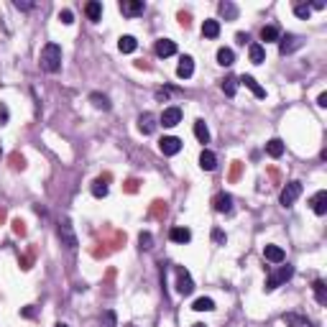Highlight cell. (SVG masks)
I'll use <instances>...</instances> for the list:
<instances>
[{"instance_id":"1","label":"cell","mask_w":327,"mask_h":327,"mask_svg":"<svg viewBox=\"0 0 327 327\" xmlns=\"http://www.w3.org/2000/svg\"><path fill=\"white\" fill-rule=\"evenodd\" d=\"M41 69L49 74H56L61 69V46L59 43H46L41 49Z\"/></svg>"},{"instance_id":"2","label":"cell","mask_w":327,"mask_h":327,"mask_svg":"<svg viewBox=\"0 0 327 327\" xmlns=\"http://www.w3.org/2000/svg\"><path fill=\"white\" fill-rule=\"evenodd\" d=\"M294 276V269L287 264V266H279L269 279H266V292H274V289H279L281 284H287V281Z\"/></svg>"},{"instance_id":"3","label":"cell","mask_w":327,"mask_h":327,"mask_svg":"<svg viewBox=\"0 0 327 327\" xmlns=\"http://www.w3.org/2000/svg\"><path fill=\"white\" fill-rule=\"evenodd\" d=\"M299 194H302V182H289L284 189H281L279 202L284 205V207H289V205H294V202L299 200Z\"/></svg>"},{"instance_id":"4","label":"cell","mask_w":327,"mask_h":327,"mask_svg":"<svg viewBox=\"0 0 327 327\" xmlns=\"http://www.w3.org/2000/svg\"><path fill=\"white\" fill-rule=\"evenodd\" d=\"M159 123H161L164 128H174V125H179V123H182V107H177V105L164 107V113H161Z\"/></svg>"},{"instance_id":"5","label":"cell","mask_w":327,"mask_h":327,"mask_svg":"<svg viewBox=\"0 0 327 327\" xmlns=\"http://www.w3.org/2000/svg\"><path fill=\"white\" fill-rule=\"evenodd\" d=\"M159 151H161L164 156H177L179 151H182V141L177 136H164L159 141Z\"/></svg>"},{"instance_id":"6","label":"cell","mask_w":327,"mask_h":327,"mask_svg":"<svg viewBox=\"0 0 327 327\" xmlns=\"http://www.w3.org/2000/svg\"><path fill=\"white\" fill-rule=\"evenodd\" d=\"M177 292H179V294H184V297L194 292V281H192L189 271H187V269H182V266L177 269Z\"/></svg>"},{"instance_id":"7","label":"cell","mask_w":327,"mask_h":327,"mask_svg":"<svg viewBox=\"0 0 327 327\" xmlns=\"http://www.w3.org/2000/svg\"><path fill=\"white\" fill-rule=\"evenodd\" d=\"M212 210L220 212V215H230L233 212V197H230V194H225V192L215 194V197H212Z\"/></svg>"},{"instance_id":"8","label":"cell","mask_w":327,"mask_h":327,"mask_svg":"<svg viewBox=\"0 0 327 327\" xmlns=\"http://www.w3.org/2000/svg\"><path fill=\"white\" fill-rule=\"evenodd\" d=\"M302 43H304V41H302V36H294V33H287L284 38H279V51H281V54H284V56H287V54H292V51H297V49L302 46Z\"/></svg>"},{"instance_id":"9","label":"cell","mask_w":327,"mask_h":327,"mask_svg":"<svg viewBox=\"0 0 327 327\" xmlns=\"http://www.w3.org/2000/svg\"><path fill=\"white\" fill-rule=\"evenodd\" d=\"M156 120H159V118H156L154 113H143V115L138 118V130H141L143 136H151V133L156 130V125H159Z\"/></svg>"},{"instance_id":"10","label":"cell","mask_w":327,"mask_h":327,"mask_svg":"<svg viewBox=\"0 0 327 327\" xmlns=\"http://www.w3.org/2000/svg\"><path fill=\"white\" fill-rule=\"evenodd\" d=\"M120 13L123 15H141L143 13V0H123L120 3Z\"/></svg>"},{"instance_id":"11","label":"cell","mask_w":327,"mask_h":327,"mask_svg":"<svg viewBox=\"0 0 327 327\" xmlns=\"http://www.w3.org/2000/svg\"><path fill=\"white\" fill-rule=\"evenodd\" d=\"M154 49H156V54H159V56H164V59H166V56H174V54H177V43H174L171 38H159Z\"/></svg>"},{"instance_id":"12","label":"cell","mask_w":327,"mask_h":327,"mask_svg":"<svg viewBox=\"0 0 327 327\" xmlns=\"http://www.w3.org/2000/svg\"><path fill=\"white\" fill-rule=\"evenodd\" d=\"M264 258L271 261V264H284L287 253H284V248H281V246H266L264 248Z\"/></svg>"},{"instance_id":"13","label":"cell","mask_w":327,"mask_h":327,"mask_svg":"<svg viewBox=\"0 0 327 327\" xmlns=\"http://www.w3.org/2000/svg\"><path fill=\"white\" fill-rule=\"evenodd\" d=\"M194 74V59L192 56H182L179 59V67H177V77L179 79H189Z\"/></svg>"},{"instance_id":"14","label":"cell","mask_w":327,"mask_h":327,"mask_svg":"<svg viewBox=\"0 0 327 327\" xmlns=\"http://www.w3.org/2000/svg\"><path fill=\"white\" fill-rule=\"evenodd\" d=\"M312 210H315V215H327V192L325 189H320L315 197H312Z\"/></svg>"},{"instance_id":"15","label":"cell","mask_w":327,"mask_h":327,"mask_svg":"<svg viewBox=\"0 0 327 327\" xmlns=\"http://www.w3.org/2000/svg\"><path fill=\"white\" fill-rule=\"evenodd\" d=\"M200 166L205 171H215L217 169V156L212 154L210 148H202V154H200Z\"/></svg>"},{"instance_id":"16","label":"cell","mask_w":327,"mask_h":327,"mask_svg":"<svg viewBox=\"0 0 327 327\" xmlns=\"http://www.w3.org/2000/svg\"><path fill=\"white\" fill-rule=\"evenodd\" d=\"M59 238H61L64 243H67V248H74V246H77V238H74L69 223H61V225H59Z\"/></svg>"},{"instance_id":"17","label":"cell","mask_w":327,"mask_h":327,"mask_svg":"<svg viewBox=\"0 0 327 327\" xmlns=\"http://www.w3.org/2000/svg\"><path fill=\"white\" fill-rule=\"evenodd\" d=\"M284 322H287V327H315L307 317H302V315H297V312L284 315Z\"/></svg>"},{"instance_id":"18","label":"cell","mask_w":327,"mask_h":327,"mask_svg":"<svg viewBox=\"0 0 327 327\" xmlns=\"http://www.w3.org/2000/svg\"><path fill=\"white\" fill-rule=\"evenodd\" d=\"M202 36H207V38H217V36H220V20L207 18L205 23H202Z\"/></svg>"},{"instance_id":"19","label":"cell","mask_w":327,"mask_h":327,"mask_svg":"<svg viewBox=\"0 0 327 327\" xmlns=\"http://www.w3.org/2000/svg\"><path fill=\"white\" fill-rule=\"evenodd\" d=\"M238 82H243V84L248 87V90H251V92H253L256 97H266V90H264V87H261V84H258V82H256V79H253L251 74H243V77L238 79Z\"/></svg>"},{"instance_id":"20","label":"cell","mask_w":327,"mask_h":327,"mask_svg":"<svg viewBox=\"0 0 327 327\" xmlns=\"http://www.w3.org/2000/svg\"><path fill=\"white\" fill-rule=\"evenodd\" d=\"M118 49H120L123 54H133V51L138 49V41H136L133 36H120V41H118Z\"/></svg>"},{"instance_id":"21","label":"cell","mask_w":327,"mask_h":327,"mask_svg":"<svg viewBox=\"0 0 327 327\" xmlns=\"http://www.w3.org/2000/svg\"><path fill=\"white\" fill-rule=\"evenodd\" d=\"M233 61H235V51L233 49H228V46L217 49V64H220V67H230Z\"/></svg>"},{"instance_id":"22","label":"cell","mask_w":327,"mask_h":327,"mask_svg":"<svg viewBox=\"0 0 327 327\" xmlns=\"http://www.w3.org/2000/svg\"><path fill=\"white\" fill-rule=\"evenodd\" d=\"M169 238H171L174 243H189V241H192V233H189L187 228H171Z\"/></svg>"},{"instance_id":"23","label":"cell","mask_w":327,"mask_h":327,"mask_svg":"<svg viewBox=\"0 0 327 327\" xmlns=\"http://www.w3.org/2000/svg\"><path fill=\"white\" fill-rule=\"evenodd\" d=\"M266 154L274 156V159H281V156H284V143H281L279 138H271V141L266 143Z\"/></svg>"},{"instance_id":"24","label":"cell","mask_w":327,"mask_h":327,"mask_svg":"<svg viewBox=\"0 0 327 327\" xmlns=\"http://www.w3.org/2000/svg\"><path fill=\"white\" fill-rule=\"evenodd\" d=\"M248 56H251L253 64H261V61L266 59V49L261 46V43H251V46H248Z\"/></svg>"},{"instance_id":"25","label":"cell","mask_w":327,"mask_h":327,"mask_svg":"<svg viewBox=\"0 0 327 327\" xmlns=\"http://www.w3.org/2000/svg\"><path fill=\"white\" fill-rule=\"evenodd\" d=\"M192 310H194V312H212V310H215V302H212L210 297H200V299H194Z\"/></svg>"},{"instance_id":"26","label":"cell","mask_w":327,"mask_h":327,"mask_svg":"<svg viewBox=\"0 0 327 327\" xmlns=\"http://www.w3.org/2000/svg\"><path fill=\"white\" fill-rule=\"evenodd\" d=\"M84 13L90 20H100L102 18V3H97V0H92V3L84 5Z\"/></svg>"},{"instance_id":"27","label":"cell","mask_w":327,"mask_h":327,"mask_svg":"<svg viewBox=\"0 0 327 327\" xmlns=\"http://www.w3.org/2000/svg\"><path fill=\"white\" fill-rule=\"evenodd\" d=\"M194 136H197L200 143H207V141H210V130H207L205 120H194Z\"/></svg>"},{"instance_id":"28","label":"cell","mask_w":327,"mask_h":327,"mask_svg":"<svg viewBox=\"0 0 327 327\" xmlns=\"http://www.w3.org/2000/svg\"><path fill=\"white\" fill-rule=\"evenodd\" d=\"M261 38H264L266 43H269V41H279V38H281L279 26H264V28H261Z\"/></svg>"},{"instance_id":"29","label":"cell","mask_w":327,"mask_h":327,"mask_svg":"<svg viewBox=\"0 0 327 327\" xmlns=\"http://www.w3.org/2000/svg\"><path fill=\"white\" fill-rule=\"evenodd\" d=\"M90 102H92L95 107H100V110H110V100H107L105 95H100V92H92V95H90Z\"/></svg>"},{"instance_id":"30","label":"cell","mask_w":327,"mask_h":327,"mask_svg":"<svg viewBox=\"0 0 327 327\" xmlns=\"http://www.w3.org/2000/svg\"><path fill=\"white\" fill-rule=\"evenodd\" d=\"M92 194H95L97 200L107 197V182H105V179H95V182H92Z\"/></svg>"},{"instance_id":"31","label":"cell","mask_w":327,"mask_h":327,"mask_svg":"<svg viewBox=\"0 0 327 327\" xmlns=\"http://www.w3.org/2000/svg\"><path fill=\"white\" fill-rule=\"evenodd\" d=\"M315 297H317L320 304H327V287H325V281H322V279L315 281Z\"/></svg>"},{"instance_id":"32","label":"cell","mask_w":327,"mask_h":327,"mask_svg":"<svg viewBox=\"0 0 327 327\" xmlns=\"http://www.w3.org/2000/svg\"><path fill=\"white\" fill-rule=\"evenodd\" d=\"M223 92H225L228 97H235V92H238V79H235V77L223 79Z\"/></svg>"},{"instance_id":"33","label":"cell","mask_w":327,"mask_h":327,"mask_svg":"<svg viewBox=\"0 0 327 327\" xmlns=\"http://www.w3.org/2000/svg\"><path fill=\"white\" fill-rule=\"evenodd\" d=\"M220 13H223L225 18H230V20L238 18V8H235L233 3H228V0H225V3H220Z\"/></svg>"},{"instance_id":"34","label":"cell","mask_w":327,"mask_h":327,"mask_svg":"<svg viewBox=\"0 0 327 327\" xmlns=\"http://www.w3.org/2000/svg\"><path fill=\"white\" fill-rule=\"evenodd\" d=\"M294 13H297L299 18H310V15H312V8L304 5V3H297V5H294Z\"/></svg>"},{"instance_id":"35","label":"cell","mask_w":327,"mask_h":327,"mask_svg":"<svg viewBox=\"0 0 327 327\" xmlns=\"http://www.w3.org/2000/svg\"><path fill=\"white\" fill-rule=\"evenodd\" d=\"M102 327H115V312L113 310H107L102 315Z\"/></svg>"},{"instance_id":"36","label":"cell","mask_w":327,"mask_h":327,"mask_svg":"<svg viewBox=\"0 0 327 327\" xmlns=\"http://www.w3.org/2000/svg\"><path fill=\"white\" fill-rule=\"evenodd\" d=\"M59 20H61V23H67V26H69V23H74V13H72L69 8H64V10L59 13Z\"/></svg>"},{"instance_id":"37","label":"cell","mask_w":327,"mask_h":327,"mask_svg":"<svg viewBox=\"0 0 327 327\" xmlns=\"http://www.w3.org/2000/svg\"><path fill=\"white\" fill-rule=\"evenodd\" d=\"M138 241H141V248H151V243H154V235H151V233H141V238H138Z\"/></svg>"},{"instance_id":"38","label":"cell","mask_w":327,"mask_h":327,"mask_svg":"<svg viewBox=\"0 0 327 327\" xmlns=\"http://www.w3.org/2000/svg\"><path fill=\"white\" fill-rule=\"evenodd\" d=\"M10 118V110H8V105L5 102H0V125H5Z\"/></svg>"},{"instance_id":"39","label":"cell","mask_w":327,"mask_h":327,"mask_svg":"<svg viewBox=\"0 0 327 327\" xmlns=\"http://www.w3.org/2000/svg\"><path fill=\"white\" fill-rule=\"evenodd\" d=\"M212 241H215V243H225V233L215 228V230H212Z\"/></svg>"},{"instance_id":"40","label":"cell","mask_w":327,"mask_h":327,"mask_svg":"<svg viewBox=\"0 0 327 327\" xmlns=\"http://www.w3.org/2000/svg\"><path fill=\"white\" fill-rule=\"evenodd\" d=\"M13 5H15L18 10H31V8H33V3H20V0H15Z\"/></svg>"},{"instance_id":"41","label":"cell","mask_w":327,"mask_h":327,"mask_svg":"<svg viewBox=\"0 0 327 327\" xmlns=\"http://www.w3.org/2000/svg\"><path fill=\"white\" fill-rule=\"evenodd\" d=\"M13 230H15L18 235H23V233H26V228H23V223H20V220H15V223H13Z\"/></svg>"},{"instance_id":"42","label":"cell","mask_w":327,"mask_h":327,"mask_svg":"<svg viewBox=\"0 0 327 327\" xmlns=\"http://www.w3.org/2000/svg\"><path fill=\"white\" fill-rule=\"evenodd\" d=\"M317 105H320V107H327V92H322V95L317 97Z\"/></svg>"},{"instance_id":"43","label":"cell","mask_w":327,"mask_h":327,"mask_svg":"<svg viewBox=\"0 0 327 327\" xmlns=\"http://www.w3.org/2000/svg\"><path fill=\"white\" fill-rule=\"evenodd\" d=\"M235 38H238V43H246V41H248V36H246V33H238Z\"/></svg>"},{"instance_id":"44","label":"cell","mask_w":327,"mask_h":327,"mask_svg":"<svg viewBox=\"0 0 327 327\" xmlns=\"http://www.w3.org/2000/svg\"><path fill=\"white\" fill-rule=\"evenodd\" d=\"M23 317H33V307H26V310H23Z\"/></svg>"},{"instance_id":"45","label":"cell","mask_w":327,"mask_h":327,"mask_svg":"<svg viewBox=\"0 0 327 327\" xmlns=\"http://www.w3.org/2000/svg\"><path fill=\"white\" fill-rule=\"evenodd\" d=\"M192 327H205V325H200V322H197V325H192Z\"/></svg>"},{"instance_id":"46","label":"cell","mask_w":327,"mask_h":327,"mask_svg":"<svg viewBox=\"0 0 327 327\" xmlns=\"http://www.w3.org/2000/svg\"><path fill=\"white\" fill-rule=\"evenodd\" d=\"M56 327H67V325H61V322H59V325H56Z\"/></svg>"},{"instance_id":"47","label":"cell","mask_w":327,"mask_h":327,"mask_svg":"<svg viewBox=\"0 0 327 327\" xmlns=\"http://www.w3.org/2000/svg\"><path fill=\"white\" fill-rule=\"evenodd\" d=\"M130 327H133V325H130Z\"/></svg>"}]
</instances>
